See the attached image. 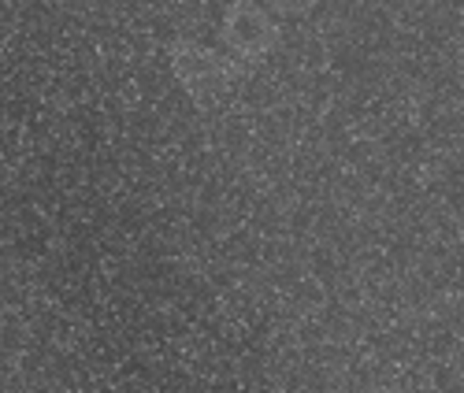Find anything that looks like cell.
<instances>
[{
  "mask_svg": "<svg viewBox=\"0 0 464 393\" xmlns=\"http://www.w3.org/2000/svg\"><path fill=\"white\" fill-rule=\"evenodd\" d=\"M171 67H175V78L182 82V90L189 97H219L230 78H235V60L223 56L219 49L212 45H201V42H175L171 45Z\"/></svg>",
  "mask_w": 464,
  "mask_h": 393,
  "instance_id": "6da1fadb",
  "label": "cell"
},
{
  "mask_svg": "<svg viewBox=\"0 0 464 393\" xmlns=\"http://www.w3.org/2000/svg\"><path fill=\"white\" fill-rule=\"evenodd\" d=\"M219 37H223V49L230 53V60H260L276 49V37H279V26L276 19L267 15L264 8H253V5H230L223 12V23H219Z\"/></svg>",
  "mask_w": 464,
  "mask_h": 393,
  "instance_id": "7a4b0ae2",
  "label": "cell"
}]
</instances>
